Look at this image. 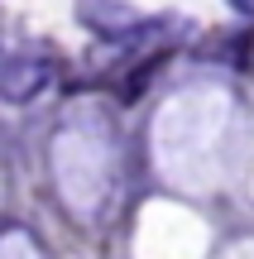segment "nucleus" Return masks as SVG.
I'll return each mask as SVG.
<instances>
[{
    "label": "nucleus",
    "mask_w": 254,
    "mask_h": 259,
    "mask_svg": "<svg viewBox=\"0 0 254 259\" xmlns=\"http://www.w3.org/2000/svg\"><path fill=\"white\" fill-rule=\"evenodd\" d=\"M58 77V58L48 48H15L0 53V101L10 106H29L53 87Z\"/></svg>",
    "instance_id": "nucleus-1"
},
{
    "label": "nucleus",
    "mask_w": 254,
    "mask_h": 259,
    "mask_svg": "<svg viewBox=\"0 0 254 259\" xmlns=\"http://www.w3.org/2000/svg\"><path fill=\"white\" fill-rule=\"evenodd\" d=\"M77 19L91 24L101 38H120V44H134L139 34H149V29H144V15L134 5H82Z\"/></svg>",
    "instance_id": "nucleus-2"
}]
</instances>
